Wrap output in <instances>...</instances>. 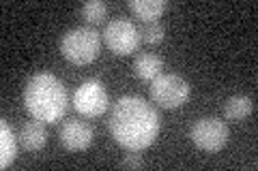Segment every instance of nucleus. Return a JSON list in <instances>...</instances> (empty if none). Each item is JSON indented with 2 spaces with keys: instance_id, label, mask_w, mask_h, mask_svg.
<instances>
[{
  "instance_id": "nucleus-1",
  "label": "nucleus",
  "mask_w": 258,
  "mask_h": 171,
  "mask_svg": "<svg viewBox=\"0 0 258 171\" xmlns=\"http://www.w3.org/2000/svg\"><path fill=\"white\" fill-rule=\"evenodd\" d=\"M108 128L116 143L129 152H140L157 139L159 116L155 107L140 96H120L112 105Z\"/></svg>"
},
{
  "instance_id": "nucleus-2",
  "label": "nucleus",
  "mask_w": 258,
  "mask_h": 171,
  "mask_svg": "<svg viewBox=\"0 0 258 171\" xmlns=\"http://www.w3.org/2000/svg\"><path fill=\"white\" fill-rule=\"evenodd\" d=\"M67 88L52 73H37L24 86V107L35 120L56 124L67 113Z\"/></svg>"
},
{
  "instance_id": "nucleus-3",
  "label": "nucleus",
  "mask_w": 258,
  "mask_h": 171,
  "mask_svg": "<svg viewBox=\"0 0 258 171\" xmlns=\"http://www.w3.org/2000/svg\"><path fill=\"white\" fill-rule=\"evenodd\" d=\"M101 52V37L91 26L71 28L60 39V54L74 64H91Z\"/></svg>"
},
{
  "instance_id": "nucleus-4",
  "label": "nucleus",
  "mask_w": 258,
  "mask_h": 171,
  "mask_svg": "<svg viewBox=\"0 0 258 171\" xmlns=\"http://www.w3.org/2000/svg\"><path fill=\"white\" fill-rule=\"evenodd\" d=\"M151 99L164 109H176L187 103L191 88L187 79H183L176 73H161L151 81Z\"/></svg>"
},
{
  "instance_id": "nucleus-5",
  "label": "nucleus",
  "mask_w": 258,
  "mask_h": 171,
  "mask_svg": "<svg viewBox=\"0 0 258 171\" xmlns=\"http://www.w3.org/2000/svg\"><path fill=\"white\" fill-rule=\"evenodd\" d=\"M189 137L196 148L205 152H217L228 143V126L222 120L207 116V118H200L194 122Z\"/></svg>"
},
{
  "instance_id": "nucleus-6",
  "label": "nucleus",
  "mask_w": 258,
  "mask_h": 171,
  "mask_svg": "<svg viewBox=\"0 0 258 171\" xmlns=\"http://www.w3.org/2000/svg\"><path fill=\"white\" fill-rule=\"evenodd\" d=\"M108 90L103 88L99 79H86L84 84L78 86L74 94V107L78 113H82L84 118H97L108 109Z\"/></svg>"
},
{
  "instance_id": "nucleus-7",
  "label": "nucleus",
  "mask_w": 258,
  "mask_h": 171,
  "mask_svg": "<svg viewBox=\"0 0 258 171\" xmlns=\"http://www.w3.org/2000/svg\"><path fill=\"white\" fill-rule=\"evenodd\" d=\"M103 41L114 54L127 56L138 50L142 39H140V30L129 20H114L103 30Z\"/></svg>"
},
{
  "instance_id": "nucleus-8",
  "label": "nucleus",
  "mask_w": 258,
  "mask_h": 171,
  "mask_svg": "<svg viewBox=\"0 0 258 171\" xmlns=\"http://www.w3.org/2000/svg\"><path fill=\"white\" fill-rule=\"evenodd\" d=\"M60 143L71 152H82L93 143V126L84 120H67L60 126Z\"/></svg>"
},
{
  "instance_id": "nucleus-9",
  "label": "nucleus",
  "mask_w": 258,
  "mask_h": 171,
  "mask_svg": "<svg viewBox=\"0 0 258 171\" xmlns=\"http://www.w3.org/2000/svg\"><path fill=\"white\" fill-rule=\"evenodd\" d=\"M161 71H164V58H161V56L151 54V52L136 56V60H134L136 77H140L144 81H153L157 75H161Z\"/></svg>"
},
{
  "instance_id": "nucleus-10",
  "label": "nucleus",
  "mask_w": 258,
  "mask_h": 171,
  "mask_svg": "<svg viewBox=\"0 0 258 171\" xmlns=\"http://www.w3.org/2000/svg\"><path fill=\"white\" fill-rule=\"evenodd\" d=\"M20 141L28 152L41 150L43 145L47 143V131H45L43 122L41 120L26 122V124L22 126V131H20Z\"/></svg>"
},
{
  "instance_id": "nucleus-11",
  "label": "nucleus",
  "mask_w": 258,
  "mask_h": 171,
  "mask_svg": "<svg viewBox=\"0 0 258 171\" xmlns=\"http://www.w3.org/2000/svg\"><path fill=\"white\" fill-rule=\"evenodd\" d=\"M15 156H18V139H15L9 122L3 120L0 122V167L7 169L15 160Z\"/></svg>"
},
{
  "instance_id": "nucleus-12",
  "label": "nucleus",
  "mask_w": 258,
  "mask_h": 171,
  "mask_svg": "<svg viewBox=\"0 0 258 171\" xmlns=\"http://www.w3.org/2000/svg\"><path fill=\"white\" fill-rule=\"evenodd\" d=\"M168 3L166 0H129V11L136 18H140L144 24L147 22H157V18L166 11Z\"/></svg>"
},
{
  "instance_id": "nucleus-13",
  "label": "nucleus",
  "mask_w": 258,
  "mask_h": 171,
  "mask_svg": "<svg viewBox=\"0 0 258 171\" xmlns=\"http://www.w3.org/2000/svg\"><path fill=\"white\" fill-rule=\"evenodd\" d=\"M252 111H254V101L245 94L232 96V99H228L224 105V116H226V120H232V122L245 120Z\"/></svg>"
},
{
  "instance_id": "nucleus-14",
  "label": "nucleus",
  "mask_w": 258,
  "mask_h": 171,
  "mask_svg": "<svg viewBox=\"0 0 258 171\" xmlns=\"http://www.w3.org/2000/svg\"><path fill=\"white\" fill-rule=\"evenodd\" d=\"M80 13H82V18H84L88 24H99V22L106 20V15H108V5L101 3V0H88V3L82 5Z\"/></svg>"
},
{
  "instance_id": "nucleus-15",
  "label": "nucleus",
  "mask_w": 258,
  "mask_h": 171,
  "mask_svg": "<svg viewBox=\"0 0 258 171\" xmlns=\"http://www.w3.org/2000/svg\"><path fill=\"white\" fill-rule=\"evenodd\" d=\"M138 30H140V39L144 41V43H149V45H157L166 37V28L161 26L159 22H147Z\"/></svg>"
},
{
  "instance_id": "nucleus-16",
  "label": "nucleus",
  "mask_w": 258,
  "mask_h": 171,
  "mask_svg": "<svg viewBox=\"0 0 258 171\" xmlns=\"http://www.w3.org/2000/svg\"><path fill=\"white\" fill-rule=\"evenodd\" d=\"M142 165H144V162L140 158V154H136L134 150H132V154H127V156L120 160V167H129V169H138Z\"/></svg>"
}]
</instances>
